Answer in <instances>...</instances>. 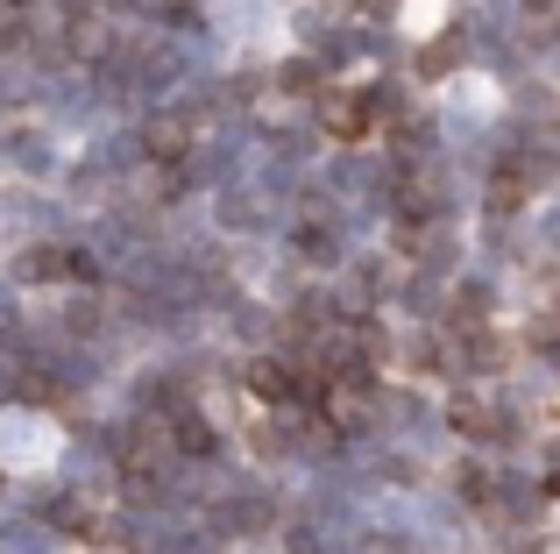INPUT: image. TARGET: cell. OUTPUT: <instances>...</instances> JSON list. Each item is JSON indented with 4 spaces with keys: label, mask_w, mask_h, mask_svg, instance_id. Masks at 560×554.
I'll return each mask as SVG.
<instances>
[{
    "label": "cell",
    "mask_w": 560,
    "mask_h": 554,
    "mask_svg": "<svg viewBox=\"0 0 560 554\" xmlns=\"http://www.w3.org/2000/svg\"><path fill=\"white\" fill-rule=\"evenodd\" d=\"M334 136L341 142H355V136H370V122H376V93H348V100H334Z\"/></svg>",
    "instance_id": "obj_1"
},
{
    "label": "cell",
    "mask_w": 560,
    "mask_h": 554,
    "mask_svg": "<svg viewBox=\"0 0 560 554\" xmlns=\"http://www.w3.org/2000/svg\"><path fill=\"white\" fill-rule=\"evenodd\" d=\"M454 427H462V434H476V441H482V434H497V419H490V405H476V399H462V405H454Z\"/></svg>",
    "instance_id": "obj_2"
},
{
    "label": "cell",
    "mask_w": 560,
    "mask_h": 554,
    "mask_svg": "<svg viewBox=\"0 0 560 554\" xmlns=\"http://www.w3.org/2000/svg\"><path fill=\"white\" fill-rule=\"evenodd\" d=\"M22 270H28V277H65V270H71V256H50V250H43V256H28Z\"/></svg>",
    "instance_id": "obj_3"
},
{
    "label": "cell",
    "mask_w": 560,
    "mask_h": 554,
    "mask_svg": "<svg viewBox=\"0 0 560 554\" xmlns=\"http://www.w3.org/2000/svg\"><path fill=\"white\" fill-rule=\"evenodd\" d=\"M150 150H156V157H178V150H185V128H171V122H164V128L150 136Z\"/></svg>",
    "instance_id": "obj_4"
},
{
    "label": "cell",
    "mask_w": 560,
    "mask_h": 554,
    "mask_svg": "<svg viewBox=\"0 0 560 554\" xmlns=\"http://www.w3.org/2000/svg\"><path fill=\"white\" fill-rule=\"evenodd\" d=\"M518 199H525V178H511V171H504V178H497V193H490V207H518Z\"/></svg>",
    "instance_id": "obj_5"
},
{
    "label": "cell",
    "mask_w": 560,
    "mask_h": 554,
    "mask_svg": "<svg viewBox=\"0 0 560 554\" xmlns=\"http://www.w3.org/2000/svg\"><path fill=\"white\" fill-rule=\"evenodd\" d=\"M547 498H560V470H547Z\"/></svg>",
    "instance_id": "obj_6"
}]
</instances>
